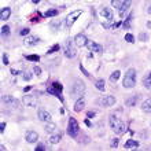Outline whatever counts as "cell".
I'll return each instance as SVG.
<instances>
[{"label":"cell","mask_w":151,"mask_h":151,"mask_svg":"<svg viewBox=\"0 0 151 151\" xmlns=\"http://www.w3.org/2000/svg\"><path fill=\"white\" fill-rule=\"evenodd\" d=\"M109 122H110V127L111 129L117 133V135H122L124 132L127 131V127H125V124L118 118V117H115V115H111L110 118H109Z\"/></svg>","instance_id":"cell-1"},{"label":"cell","mask_w":151,"mask_h":151,"mask_svg":"<svg viewBox=\"0 0 151 151\" xmlns=\"http://www.w3.org/2000/svg\"><path fill=\"white\" fill-rule=\"evenodd\" d=\"M136 84V70L135 69H128L125 73V77L122 80V87L124 88H133Z\"/></svg>","instance_id":"cell-2"},{"label":"cell","mask_w":151,"mask_h":151,"mask_svg":"<svg viewBox=\"0 0 151 151\" xmlns=\"http://www.w3.org/2000/svg\"><path fill=\"white\" fill-rule=\"evenodd\" d=\"M84 89H85V85H84L83 81H76L74 84L72 85V89H70V96L72 98H83L81 96V93L84 92Z\"/></svg>","instance_id":"cell-3"},{"label":"cell","mask_w":151,"mask_h":151,"mask_svg":"<svg viewBox=\"0 0 151 151\" xmlns=\"http://www.w3.org/2000/svg\"><path fill=\"white\" fill-rule=\"evenodd\" d=\"M80 132V125L77 122V119L70 117L69 118V122H68V133L69 136H72V137H76V136L78 135Z\"/></svg>","instance_id":"cell-4"},{"label":"cell","mask_w":151,"mask_h":151,"mask_svg":"<svg viewBox=\"0 0 151 151\" xmlns=\"http://www.w3.org/2000/svg\"><path fill=\"white\" fill-rule=\"evenodd\" d=\"M74 40H66L65 41V47H63V51H65V56L66 58H74L76 56V48H74Z\"/></svg>","instance_id":"cell-5"},{"label":"cell","mask_w":151,"mask_h":151,"mask_svg":"<svg viewBox=\"0 0 151 151\" xmlns=\"http://www.w3.org/2000/svg\"><path fill=\"white\" fill-rule=\"evenodd\" d=\"M83 14V11L81 10H76V11H73V12H70L68 17H66V21H65V26L68 29H70L73 26V24H74L76 21L78 19V17Z\"/></svg>","instance_id":"cell-6"},{"label":"cell","mask_w":151,"mask_h":151,"mask_svg":"<svg viewBox=\"0 0 151 151\" xmlns=\"http://www.w3.org/2000/svg\"><path fill=\"white\" fill-rule=\"evenodd\" d=\"M96 103L99 106H103V107H111L115 104V98L111 95H106V96H102L99 99L96 100Z\"/></svg>","instance_id":"cell-7"},{"label":"cell","mask_w":151,"mask_h":151,"mask_svg":"<svg viewBox=\"0 0 151 151\" xmlns=\"http://www.w3.org/2000/svg\"><path fill=\"white\" fill-rule=\"evenodd\" d=\"M1 100H3L4 104H7V106H10V107H14V109H19V102L15 99V98H12V96L10 95H4L3 98H1Z\"/></svg>","instance_id":"cell-8"},{"label":"cell","mask_w":151,"mask_h":151,"mask_svg":"<svg viewBox=\"0 0 151 151\" xmlns=\"http://www.w3.org/2000/svg\"><path fill=\"white\" fill-rule=\"evenodd\" d=\"M25 106H28V107H36L37 106V96L35 95H25L24 99H22Z\"/></svg>","instance_id":"cell-9"},{"label":"cell","mask_w":151,"mask_h":151,"mask_svg":"<svg viewBox=\"0 0 151 151\" xmlns=\"http://www.w3.org/2000/svg\"><path fill=\"white\" fill-rule=\"evenodd\" d=\"M73 40H74V44L77 45V47H84V45H87L88 44V39L85 37V35H83V33L76 35V37Z\"/></svg>","instance_id":"cell-10"},{"label":"cell","mask_w":151,"mask_h":151,"mask_svg":"<svg viewBox=\"0 0 151 151\" xmlns=\"http://www.w3.org/2000/svg\"><path fill=\"white\" fill-rule=\"evenodd\" d=\"M87 47L89 51H93V52H102L103 51V47L100 45V44L95 43V41H92V40H88V44Z\"/></svg>","instance_id":"cell-11"},{"label":"cell","mask_w":151,"mask_h":151,"mask_svg":"<svg viewBox=\"0 0 151 151\" xmlns=\"http://www.w3.org/2000/svg\"><path fill=\"white\" fill-rule=\"evenodd\" d=\"M37 115H39V119L40 121H43V122H51V114H50V113L48 111H45V110H43V109H41V110H39V113H37Z\"/></svg>","instance_id":"cell-12"},{"label":"cell","mask_w":151,"mask_h":151,"mask_svg":"<svg viewBox=\"0 0 151 151\" xmlns=\"http://www.w3.org/2000/svg\"><path fill=\"white\" fill-rule=\"evenodd\" d=\"M100 17L104 18L107 21H111L113 19V11L111 8H107V7H102L100 8Z\"/></svg>","instance_id":"cell-13"},{"label":"cell","mask_w":151,"mask_h":151,"mask_svg":"<svg viewBox=\"0 0 151 151\" xmlns=\"http://www.w3.org/2000/svg\"><path fill=\"white\" fill-rule=\"evenodd\" d=\"M25 139H26L28 143H36L37 139H39V135H37V132H35V131H29V132H26Z\"/></svg>","instance_id":"cell-14"},{"label":"cell","mask_w":151,"mask_h":151,"mask_svg":"<svg viewBox=\"0 0 151 151\" xmlns=\"http://www.w3.org/2000/svg\"><path fill=\"white\" fill-rule=\"evenodd\" d=\"M84 107H85V100H84V98H80V99L76 100V104H74L76 113H80L81 110H84Z\"/></svg>","instance_id":"cell-15"},{"label":"cell","mask_w":151,"mask_h":151,"mask_svg":"<svg viewBox=\"0 0 151 151\" xmlns=\"http://www.w3.org/2000/svg\"><path fill=\"white\" fill-rule=\"evenodd\" d=\"M39 43V39H37L36 36H28L26 39H25L24 44L26 45V47H32V45H36V44Z\"/></svg>","instance_id":"cell-16"},{"label":"cell","mask_w":151,"mask_h":151,"mask_svg":"<svg viewBox=\"0 0 151 151\" xmlns=\"http://www.w3.org/2000/svg\"><path fill=\"white\" fill-rule=\"evenodd\" d=\"M50 143L51 144H56V143H59L60 140H62V133L60 132H56V133H54V135L50 136Z\"/></svg>","instance_id":"cell-17"},{"label":"cell","mask_w":151,"mask_h":151,"mask_svg":"<svg viewBox=\"0 0 151 151\" xmlns=\"http://www.w3.org/2000/svg\"><path fill=\"white\" fill-rule=\"evenodd\" d=\"M10 14H11V10H10L8 7H4L3 10H1V12H0V19L7 21L8 18H10Z\"/></svg>","instance_id":"cell-18"},{"label":"cell","mask_w":151,"mask_h":151,"mask_svg":"<svg viewBox=\"0 0 151 151\" xmlns=\"http://www.w3.org/2000/svg\"><path fill=\"white\" fill-rule=\"evenodd\" d=\"M142 110H143L144 113H151V98L146 99L143 103H142Z\"/></svg>","instance_id":"cell-19"},{"label":"cell","mask_w":151,"mask_h":151,"mask_svg":"<svg viewBox=\"0 0 151 151\" xmlns=\"http://www.w3.org/2000/svg\"><path fill=\"white\" fill-rule=\"evenodd\" d=\"M56 124H54V122H48L47 125H45V128H44V129H45V132H48V133H52V135H54V133H56Z\"/></svg>","instance_id":"cell-20"},{"label":"cell","mask_w":151,"mask_h":151,"mask_svg":"<svg viewBox=\"0 0 151 151\" xmlns=\"http://www.w3.org/2000/svg\"><path fill=\"white\" fill-rule=\"evenodd\" d=\"M137 100H139V96H131V98H128L127 100H125V104L127 106H136V103H137Z\"/></svg>","instance_id":"cell-21"},{"label":"cell","mask_w":151,"mask_h":151,"mask_svg":"<svg viewBox=\"0 0 151 151\" xmlns=\"http://www.w3.org/2000/svg\"><path fill=\"white\" fill-rule=\"evenodd\" d=\"M143 85L146 88H148V89H151V72L147 73V76H144L143 78Z\"/></svg>","instance_id":"cell-22"},{"label":"cell","mask_w":151,"mask_h":151,"mask_svg":"<svg viewBox=\"0 0 151 151\" xmlns=\"http://www.w3.org/2000/svg\"><path fill=\"white\" fill-rule=\"evenodd\" d=\"M137 147H139V142H136V140L129 139L125 143V148H137Z\"/></svg>","instance_id":"cell-23"},{"label":"cell","mask_w":151,"mask_h":151,"mask_svg":"<svg viewBox=\"0 0 151 151\" xmlns=\"http://www.w3.org/2000/svg\"><path fill=\"white\" fill-rule=\"evenodd\" d=\"M131 6V1H125V3L122 4V7L118 10V12H119V17H124V14H125V11L128 10V7Z\"/></svg>","instance_id":"cell-24"},{"label":"cell","mask_w":151,"mask_h":151,"mask_svg":"<svg viewBox=\"0 0 151 151\" xmlns=\"http://www.w3.org/2000/svg\"><path fill=\"white\" fill-rule=\"evenodd\" d=\"M58 14H59V11H58L56 8H51V10H48V11L45 12L44 15L47 17V18H51V17H56Z\"/></svg>","instance_id":"cell-25"},{"label":"cell","mask_w":151,"mask_h":151,"mask_svg":"<svg viewBox=\"0 0 151 151\" xmlns=\"http://www.w3.org/2000/svg\"><path fill=\"white\" fill-rule=\"evenodd\" d=\"M119 76H121V72H119V70H115V72L111 73V76H110V81H111V83H115V81L119 78Z\"/></svg>","instance_id":"cell-26"},{"label":"cell","mask_w":151,"mask_h":151,"mask_svg":"<svg viewBox=\"0 0 151 151\" xmlns=\"http://www.w3.org/2000/svg\"><path fill=\"white\" fill-rule=\"evenodd\" d=\"M95 87H96V89H99V91H104V80H98L95 83Z\"/></svg>","instance_id":"cell-27"},{"label":"cell","mask_w":151,"mask_h":151,"mask_svg":"<svg viewBox=\"0 0 151 151\" xmlns=\"http://www.w3.org/2000/svg\"><path fill=\"white\" fill-rule=\"evenodd\" d=\"M51 88H54V89H56V91H59V92H62V89H63V87H62V84L58 83V81H55V83H52Z\"/></svg>","instance_id":"cell-28"},{"label":"cell","mask_w":151,"mask_h":151,"mask_svg":"<svg viewBox=\"0 0 151 151\" xmlns=\"http://www.w3.org/2000/svg\"><path fill=\"white\" fill-rule=\"evenodd\" d=\"M124 3H125V1H119V0H113V1H111V6L119 10V8L122 7V4H124Z\"/></svg>","instance_id":"cell-29"},{"label":"cell","mask_w":151,"mask_h":151,"mask_svg":"<svg viewBox=\"0 0 151 151\" xmlns=\"http://www.w3.org/2000/svg\"><path fill=\"white\" fill-rule=\"evenodd\" d=\"M7 35H10V26H3L1 28V36H7Z\"/></svg>","instance_id":"cell-30"},{"label":"cell","mask_w":151,"mask_h":151,"mask_svg":"<svg viewBox=\"0 0 151 151\" xmlns=\"http://www.w3.org/2000/svg\"><path fill=\"white\" fill-rule=\"evenodd\" d=\"M132 17H133V15H132V14H129V17H128V18H127V21H125V22H124V28H129V25H131V22H132Z\"/></svg>","instance_id":"cell-31"},{"label":"cell","mask_w":151,"mask_h":151,"mask_svg":"<svg viewBox=\"0 0 151 151\" xmlns=\"http://www.w3.org/2000/svg\"><path fill=\"white\" fill-rule=\"evenodd\" d=\"M59 44H55V45H52L50 50H48V54H52V52H56V51H59Z\"/></svg>","instance_id":"cell-32"},{"label":"cell","mask_w":151,"mask_h":151,"mask_svg":"<svg viewBox=\"0 0 151 151\" xmlns=\"http://www.w3.org/2000/svg\"><path fill=\"white\" fill-rule=\"evenodd\" d=\"M26 59H28V60H35V62H39V60H40V56L39 55H28V56H26Z\"/></svg>","instance_id":"cell-33"},{"label":"cell","mask_w":151,"mask_h":151,"mask_svg":"<svg viewBox=\"0 0 151 151\" xmlns=\"http://www.w3.org/2000/svg\"><path fill=\"white\" fill-rule=\"evenodd\" d=\"M125 40H127L128 43H133V41H135V37H133V35L128 33V35H125Z\"/></svg>","instance_id":"cell-34"},{"label":"cell","mask_w":151,"mask_h":151,"mask_svg":"<svg viewBox=\"0 0 151 151\" xmlns=\"http://www.w3.org/2000/svg\"><path fill=\"white\" fill-rule=\"evenodd\" d=\"M19 35H21V36H26V37H28V35H29V29H28V28L22 29V30L19 32Z\"/></svg>","instance_id":"cell-35"},{"label":"cell","mask_w":151,"mask_h":151,"mask_svg":"<svg viewBox=\"0 0 151 151\" xmlns=\"http://www.w3.org/2000/svg\"><path fill=\"white\" fill-rule=\"evenodd\" d=\"M33 72H35V74L36 76H40L41 74V69H40L39 66H35V68H33Z\"/></svg>","instance_id":"cell-36"},{"label":"cell","mask_w":151,"mask_h":151,"mask_svg":"<svg viewBox=\"0 0 151 151\" xmlns=\"http://www.w3.org/2000/svg\"><path fill=\"white\" fill-rule=\"evenodd\" d=\"M139 39L142 40V41H146V40L148 39V36L146 35V33H140V35H139Z\"/></svg>","instance_id":"cell-37"},{"label":"cell","mask_w":151,"mask_h":151,"mask_svg":"<svg viewBox=\"0 0 151 151\" xmlns=\"http://www.w3.org/2000/svg\"><path fill=\"white\" fill-rule=\"evenodd\" d=\"M22 76H24V80H28V81L32 78V74H30V73H28V72H25Z\"/></svg>","instance_id":"cell-38"},{"label":"cell","mask_w":151,"mask_h":151,"mask_svg":"<svg viewBox=\"0 0 151 151\" xmlns=\"http://www.w3.org/2000/svg\"><path fill=\"white\" fill-rule=\"evenodd\" d=\"M35 151H45V148H44L43 144H39L36 148H35Z\"/></svg>","instance_id":"cell-39"},{"label":"cell","mask_w":151,"mask_h":151,"mask_svg":"<svg viewBox=\"0 0 151 151\" xmlns=\"http://www.w3.org/2000/svg\"><path fill=\"white\" fill-rule=\"evenodd\" d=\"M6 127H7V124H6V122H1V124H0V132H1V133H3V132H4V129H6Z\"/></svg>","instance_id":"cell-40"},{"label":"cell","mask_w":151,"mask_h":151,"mask_svg":"<svg viewBox=\"0 0 151 151\" xmlns=\"http://www.w3.org/2000/svg\"><path fill=\"white\" fill-rule=\"evenodd\" d=\"M80 69H81V72H83L84 74L87 76V77H89V73H88L87 70H85V69H84V66H83V65H80Z\"/></svg>","instance_id":"cell-41"},{"label":"cell","mask_w":151,"mask_h":151,"mask_svg":"<svg viewBox=\"0 0 151 151\" xmlns=\"http://www.w3.org/2000/svg\"><path fill=\"white\" fill-rule=\"evenodd\" d=\"M3 63L4 65H8V63H10V62H8V56L6 55V54L3 55Z\"/></svg>","instance_id":"cell-42"},{"label":"cell","mask_w":151,"mask_h":151,"mask_svg":"<svg viewBox=\"0 0 151 151\" xmlns=\"http://www.w3.org/2000/svg\"><path fill=\"white\" fill-rule=\"evenodd\" d=\"M111 146H113V147H117V146H118V139H114V140H113V142H111Z\"/></svg>","instance_id":"cell-43"},{"label":"cell","mask_w":151,"mask_h":151,"mask_svg":"<svg viewBox=\"0 0 151 151\" xmlns=\"http://www.w3.org/2000/svg\"><path fill=\"white\" fill-rule=\"evenodd\" d=\"M93 115H95V111H88L87 113V117H88V118H92Z\"/></svg>","instance_id":"cell-44"},{"label":"cell","mask_w":151,"mask_h":151,"mask_svg":"<svg viewBox=\"0 0 151 151\" xmlns=\"http://www.w3.org/2000/svg\"><path fill=\"white\" fill-rule=\"evenodd\" d=\"M11 73H12V74H14V76L19 74V72H18V70H15V69H12V70H11Z\"/></svg>","instance_id":"cell-45"},{"label":"cell","mask_w":151,"mask_h":151,"mask_svg":"<svg viewBox=\"0 0 151 151\" xmlns=\"http://www.w3.org/2000/svg\"><path fill=\"white\" fill-rule=\"evenodd\" d=\"M24 91H25V92H28V91H30V87H25V88H24Z\"/></svg>","instance_id":"cell-46"},{"label":"cell","mask_w":151,"mask_h":151,"mask_svg":"<svg viewBox=\"0 0 151 151\" xmlns=\"http://www.w3.org/2000/svg\"><path fill=\"white\" fill-rule=\"evenodd\" d=\"M0 150H1V151H7V148L4 147V146H0Z\"/></svg>","instance_id":"cell-47"},{"label":"cell","mask_w":151,"mask_h":151,"mask_svg":"<svg viewBox=\"0 0 151 151\" xmlns=\"http://www.w3.org/2000/svg\"><path fill=\"white\" fill-rule=\"evenodd\" d=\"M85 125H88V127H91V122H89L88 119H85Z\"/></svg>","instance_id":"cell-48"},{"label":"cell","mask_w":151,"mask_h":151,"mask_svg":"<svg viewBox=\"0 0 151 151\" xmlns=\"http://www.w3.org/2000/svg\"><path fill=\"white\" fill-rule=\"evenodd\" d=\"M148 12H150V14H151V6H150V7H148Z\"/></svg>","instance_id":"cell-49"},{"label":"cell","mask_w":151,"mask_h":151,"mask_svg":"<svg viewBox=\"0 0 151 151\" xmlns=\"http://www.w3.org/2000/svg\"><path fill=\"white\" fill-rule=\"evenodd\" d=\"M132 151H142V150H136V148H135V150H132Z\"/></svg>","instance_id":"cell-50"}]
</instances>
